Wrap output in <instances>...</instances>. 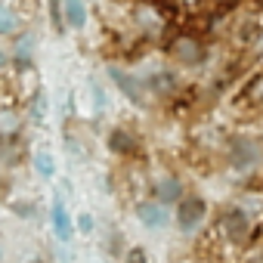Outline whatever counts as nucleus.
Returning a JSON list of instances; mask_svg holds the SVG:
<instances>
[{
  "label": "nucleus",
  "instance_id": "12",
  "mask_svg": "<svg viewBox=\"0 0 263 263\" xmlns=\"http://www.w3.org/2000/svg\"><path fill=\"white\" fill-rule=\"evenodd\" d=\"M16 31H19V16L0 7V34H16Z\"/></svg>",
  "mask_w": 263,
  "mask_h": 263
},
{
  "label": "nucleus",
  "instance_id": "5",
  "mask_svg": "<svg viewBox=\"0 0 263 263\" xmlns=\"http://www.w3.org/2000/svg\"><path fill=\"white\" fill-rule=\"evenodd\" d=\"M229 158H232V167L248 171V167L257 161V146H254L251 140H235L232 149H229Z\"/></svg>",
  "mask_w": 263,
  "mask_h": 263
},
{
  "label": "nucleus",
  "instance_id": "1",
  "mask_svg": "<svg viewBox=\"0 0 263 263\" xmlns=\"http://www.w3.org/2000/svg\"><path fill=\"white\" fill-rule=\"evenodd\" d=\"M204 214H208V204H204V198H198V195H189V198H183V201H180L177 223H180V229H183V232H195V229L201 226Z\"/></svg>",
  "mask_w": 263,
  "mask_h": 263
},
{
  "label": "nucleus",
  "instance_id": "3",
  "mask_svg": "<svg viewBox=\"0 0 263 263\" xmlns=\"http://www.w3.org/2000/svg\"><path fill=\"white\" fill-rule=\"evenodd\" d=\"M137 217L149 229H161V226H167V204H161V201H143L137 208Z\"/></svg>",
  "mask_w": 263,
  "mask_h": 263
},
{
  "label": "nucleus",
  "instance_id": "16",
  "mask_svg": "<svg viewBox=\"0 0 263 263\" xmlns=\"http://www.w3.org/2000/svg\"><path fill=\"white\" fill-rule=\"evenodd\" d=\"M229 7H235V0H217V10H229Z\"/></svg>",
  "mask_w": 263,
  "mask_h": 263
},
{
  "label": "nucleus",
  "instance_id": "14",
  "mask_svg": "<svg viewBox=\"0 0 263 263\" xmlns=\"http://www.w3.org/2000/svg\"><path fill=\"white\" fill-rule=\"evenodd\" d=\"M78 229H81V232H90V229H93V217H90V214H81V217H78Z\"/></svg>",
  "mask_w": 263,
  "mask_h": 263
},
{
  "label": "nucleus",
  "instance_id": "8",
  "mask_svg": "<svg viewBox=\"0 0 263 263\" xmlns=\"http://www.w3.org/2000/svg\"><path fill=\"white\" fill-rule=\"evenodd\" d=\"M108 146H111V152H118V155H134V152H137V140H134V134H127V130H111Z\"/></svg>",
  "mask_w": 263,
  "mask_h": 263
},
{
  "label": "nucleus",
  "instance_id": "7",
  "mask_svg": "<svg viewBox=\"0 0 263 263\" xmlns=\"http://www.w3.org/2000/svg\"><path fill=\"white\" fill-rule=\"evenodd\" d=\"M53 232H56L59 241L71 238V217H68V211H65V204H62L59 195L53 198Z\"/></svg>",
  "mask_w": 263,
  "mask_h": 263
},
{
  "label": "nucleus",
  "instance_id": "6",
  "mask_svg": "<svg viewBox=\"0 0 263 263\" xmlns=\"http://www.w3.org/2000/svg\"><path fill=\"white\" fill-rule=\"evenodd\" d=\"M108 78L118 84V90H121L130 102H140V99H143V93H140V81H137L134 74H127V71H121V68L111 65V68H108Z\"/></svg>",
  "mask_w": 263,
  "mask_h": 263
},
{
  "label": "nucleus",
  "instance_id": "13",
  "mask_svg": "<svg viewBox=\"0 0 263 263\" xmlns=\"http://www.w3.org/2000/svg\"><path fill=\"white\" fill-rule=\"evenodd\" d=\"M127 263H149V257H146V251H143V248H130Z\"/></svg>",
  "mask_w": 263,
  "mask_h": 263
},
{
  "label": "nucleus",
  "instance_id": "17",
  "mask_svg": "<svg viewBox=\"0 0 263 263\" xmlns=\"http://www.w3.org/2000/svg\"><path fill=\"white\" fill-rule=\"evenodd\" d=\"M4 62H7V56H4V53H0V65H4Z\"/></svg>",
  "mask_w": 263,
  "mask_h": 263
},
{
  "label": "nucleus",
  "instance_id": "11",
  "mask_svg": "<svg viewBox=\"0 0 263 263\" xmlns=\"http://www.w3.org/2000/svg\"><path fill=\"white\" fill-rule=\"evenodd\" d=\"M34 167H37V174H41L44 180H50V177L56 174V164H53V155H50V152H37V155H34Z\"/></svg>",
  "mask_w": 263,
  "mask_h": 263
},
{
  "label": "nucleus",
  "instance_id": "9",
  "mask_svg": "<svg viewBox=\"0 0 263 263\" xmlns=\"http://www.w3.org/2000/svg\"><path fill=\"white\" fill-rule=\"evenodd\" d=\"M62 7H65V19L71 28H84L87 22V7H84V0H62Z\"/></svg>",
  "mask_w": 263,
  "mask_h": 263
},
{
  "label": "nucleus",
  "instance_id": "10",
  "mask_svg": "<svg viewBox=\"0 0 263 263\" xmlns=\"http://www.w3.org/2000/svg\"><path fill=\"white\" fill-rule=\"evenodd\" d=\"M155 192H158V201H161V204H171V201H177V198L183 195V189H180V183H177L174 177H167V180H161Z\"/></svg>",
  "mask_w": 263,
  "mask_h": 263
},
{
  "label": "nucleus",
  "instance_id": "18",
  "mask_svg": "<svg viewBox=\"0 0 263 263\" xmlns=\"http://www.w3.org/2000/svg\"><path fill=\"white\" fill-rule=\"evenodd\" d=\"M0 254H4V251H0Z\"/></svg>",
  "mask_w": 263,
  "mask_h": 263
},
{
  "label": "nucleus",
  "instance_id": "2",
  "mask_svg": "<svg viewBox=\"0 0 263 263\" xmlns=\"http://www.w3.org/2000/svg\"><path fill=\"white\" fill-rule=\"evenodd\" d=\"M171 53L183 62V65H198L201 59H204V50H201V44L195 41V37H189V34H183V37H177L174 44H171Z\"/></svg>",
  "mask_w": 263,
  "mask_h": 263
},
{
  "label": "nucleus",
  "instance_id": "4",
  "mask_svg": "<svg viewBox=\"0 0 263 263\" xmlns=\"http://www.w3.org/2000/svg\"><path fill=\"white\" fill-rule=\"evenodd\" d=\"M248 229H251V223H248V214L245 211H226L223 214V232H226V238L241 241L248 235Z\"/></svg>",
  "mask_w": 263,
  "mask_h": 263
},
{
  "label": "nucleus",
  "instance_id": "15",
  "mask_svg": "<svg viewBox=\"0 0 263 263\" xmlns=\"http://www.w3.org/2000/svg\"><path fill=\"white\" fill-rule=\"evenodd\" d=\"M44 111H47V102H44V93H41V96L34 99V118L41 121V118H44Z\"/></svg>",
  "mask_w": 263,
  "mask_h": 263
}]
</instances>
